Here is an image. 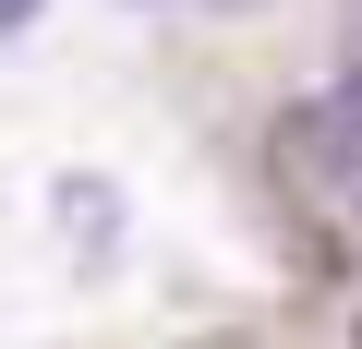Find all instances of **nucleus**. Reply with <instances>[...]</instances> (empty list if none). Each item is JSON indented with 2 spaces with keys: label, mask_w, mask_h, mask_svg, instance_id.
Here are the masks:
<instances>
[{
  "label": "nucleus",
  "mask_w": 362,
  "mask_h": 349,
  "mask_svg": "<svg viewBox=\"0 0 362 349\" xmlns=\"http://www.w3.org/2000/svg\"><path fill=\"white\" fill-rule=\"evenodd\" d=\"M37 13H49V0H0V37H25V25H37Z\"/></svg>",
  "instance_id": "nucleus-2"
},
{
  "label": "nucleus",
  "mask_w": 362,
  "mask_h": 349,
  "mask_svg": "<svg viewBox=\"0 0 362 349\" xmlns=\"http://www.w3.org/2000/svg\"><path fill=\"white\" fill-rule=\"evenodd\" d=\"M290 157H302V181H326V193L362 217V73H350V85H326V97L290 121Z\"/></svg>",
  "instance_id": "nucleus-1"
}]
</instances>
